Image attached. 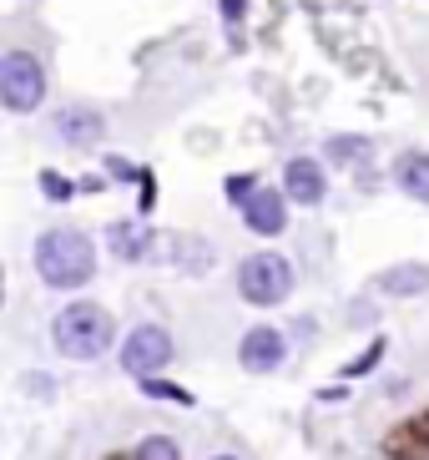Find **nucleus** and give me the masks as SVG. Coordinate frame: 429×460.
I'll use <instances>...</instances> for the list:
<instances>
[{
	"label": "nucleus",
	"instance_id": "nucleus-7",
	"mask_svg": "<svg viewBox=\"0 0 429 460\" xmlns=\"http://www.w3.org/2000/svg\"><path fill=\"white\" fill-rule=\"evenodd\" d=\"M283 192H288L293 203H303V208L323 203V192H328L323 163H313V157H288V163H283Z\"/></svg>",
	"mask_w": 429,
	"mask_h": 460
},
{
	"label": "nucleus",
	"instance_id": "nucleus-12",
	"mask_svg": "<svg viewBox=\"0 0 429 460\" xmlns=\"http://www.w3.org/2000/svg\"><path fill=\"white\" fill-rule=\"evenodd\" d=\"M374 288H384L390 298H415L429 288V269L425 263H394V269H384L374 279Z\"/></svg>",
	"mask_w": 429,
	"mask_h": 460
},
{
	"label": "nucleus",
	"instance_id": "nucleus-9",
	"mask_svg": "<svg viewBox=\"0 0 429 460\" xmlns=\"http://www.w3.org/2000/svg\"><path fill=\"white\" fill-rule=\"evenodd\" d=\"M242 213V223L258 233V238H278L283 228H288V208H283V192H273V188H258L248 203L238 208Z\"/></svg>",
	"mask_w": 429,
	"mask_h": 460
},
{
	"label": "nucleus",
	"instance_id": "nucleus-8",
	"mask_svg": "<svg viewBox=\"0 0 429 460\" xmlns=\"http://www.w3.org/2000/svg\"><path fill=\"white\" fill-rule=\"evenodd\" d=\"M56 137L66 147H96L107 137V117L96 107H61L56 111Z\"/></svg>",
	"mask_w": 429,
	"mask_h": 460
},
{
	"label": "nucleus",
	"instance_id": "nucleus-3",
	"mask_svg": "<svg viewBox=\"0 0 429 460\" xmlns=\"http://www.w3.org/2000/svg\"><path fill=\"white\" fill-rule=\"evenodd\" d=\"M238 294L258 309H273L293 294V263L283 253H248L238 263Z\"/></svg>",
	"mask_w": 429,
	"mask_h": 460
},
{
	"label": "nucleus",
	"instance_id": "nucleus-17",
	"mask_svg": "<svg viewBox=\"0 0 429 460\" xmlns=\"http://www.w3.org/2000/svg\"><path fill=\"white\" fill-rule=\"evenodd\" d=\"M107 177L111 182H132V177H147V172H136V163H127V157H107Z\"/></svg>",
	"mask_w": 429,
	"mask_h": 460
},
{
	"label": "nucleus",
	"instance_id": "nucleus-15",
	"mask_svg": "<svg viewBox=\"0 0 429 460\" xmlns=\"http://www.w3.org/2000/svg\"><path fill=\"white\" fill-rule=\"evenodd\" d=\"M142 394H152V400H172V405H192V394L182 390V385H167V379H142Z\"/></svg>",
	"mask_w": 429,
	"mask_h": 460
},
{
	"label": "nucleus",
	"instance_id": "nucleus-13",
	"mask_svg": "<svg viewBox=\"0 0 429 460\" xmlns=\"http://www.w3.org/2000/svg\"><path fill=\"white\" fill-rule=\"evenodd\" d=\"M323 152H328V163H349V157H369L374 142H369V137H334Z\"/></svg>",
	"mask_w": 429,
	"mask_h": 460
},
{
	"label": "nucleus",
	"instance_id": "nucleus-1",
	"mask_svg": "<svg viewBox=\"0 0 429 460\" xmlns=\"http://www.w3.org/2000/svg\"><path fill=\"white\" fill-rule=\"evenodd\" d=\"M36 273L46 288H81L96 273V243L81 228H46L36 238Z\"/></svg>",
	"mask_w": 429,
	"mask_h": 460
},
{
	"label": "nucleus",
	"instance_id": "nucleus-20",
	"mask_svg": "<svg viewBox=\"0 0 429 460\" xmlns=\"http://www.w3.org/2000/svg\"><path fill=\"white\" fill-rule=\"evenodd\" d=\"M242 11H248V0H223V21H228V26H238Z\"/></svg>",
	"mask_w": 429,
	"mask_h": 460
},
{
	"label": "nucleus",
	"instance_id": "nucleus-19",
	"mask_svg": "<svg viewBox=\"0 0 429 460\" xmlns=\"http://www.w3.org/2000/svg\"><path fill=\"white\" fill-rule=\"evenodd\" d=\"M40 188L51 192L56 203H61V198H71V188H66V182H61V177H51V172H40Z\"/></svg>",
	"mask_w": 429,
	"mask_h": 460
},
{
	"label": "nucleus",
	"instance_id": "nucleus-5",
	"mask_svg": "<svg viewBox=\"0 0 429 460\" xmlns=\"http://www.w3.org/2000/svg\"><path fill=\"white\" fill-rule=\"evenodd\" d=\"M167 365H172V334L162 324H136L132 334L121 339V369H127V375L157 379Z\"/></svg>",
	"mask_w": 429,
	"mask_h": 460
},
{
	"label": "nucleus",
	"instance_id": "nucleus-21",
	"mask_svg": "<svg viewBox=\"0 0 429 460\" xmlns=\"http://www.w3.org/2000/svg\"><path fill=\"white\" fill-rule=\"evenodd\" d=\"M213 460H242V456H213Z\"/></svg>",
	"mask_w": 429,
	"mask_h": 460
},
{
	"label": "nucleus",
	"instance_id": "nucleus-2",
	"mask_svg": "<svg viewBox=\"0 0 429 460\" xmlns=\"http://www.w3.org/2000/svg\"><path fill=\"white\" fill-rule=\"evenodd\" d=\"M51 339L66 359H101L111 349V339H117V324H111V314L101 304L76 298L51 319Z\"/></svg>",
	"mask_w": 429,
	"mask_h": 460
},
{
	"label": "nucleus",
	"instance_id": "nucleus-14",
	"mask_svg": "<svg viewBox=\"0 0 429 460\" xmlns=\"http://www.w3.org/2000/svg\"><path fill=\"white\" fill-rule=\"evenodd\" d=\"M132 460H182V450H177L172 435H147V440L136 446Z\"/></svg>",
	"mask_w": 429,
	"mask_h": 460
},
{
	"label": "nucleus",
	"instance_id": "nucleus-4",
	"mask_svg": "<svg viewBox=\"0 0 429 460\" xmlns=\"http://www.w3.org/2000/svg\"><path fill=\"white\" fill-rule=\"evenodd\" d=\"M0 102L15 117H26V111H36L46 102V66L31 51H21V46H11L0 56Z\"/></svg>",
	"mask_w": 429,
	"mask_h": 460
},
{
	"label": "nucleus",
	"instance_id": "nucleus-6",
	"mask_svg": "<svg viewBox=\"0 0 429 460\" xmlns=\"http://www.w3.org/2000/svg\"><path fill=\"white\" fill-rule=\"evenodd\" d=\"M283 359H288V339H283V329L253 324L248 334L238 339V365H242V369H253V375H273Z\"/></svg>",
	"mask_w": 429,
	"mask_h": 460
},
{
	"label": "nucleus",
	"instance_id": "nucleus-10",
	"mask_svg": "<svg viewBox=\"0 0 429 460\" xmlns=\"http://www.w3.org/2000/svg\"><path fill=\"white\" fill-rule=\"evenodd\" d=\"M107 248L117 253V263H142V258H147V248H152L147 223H136V217L111 223V228H107Z\"/></svg>",
	"mask_w": 429,
	"mask_h": 460
},
{
	"label": "nucleus",
	"instance_id": "nucleus-18",
	"mask_svg": "<svg viewBox=\"0 0 429 460\" xmlns=\"http://www.w3.org/2000/svg\"><path fill=\"white\" fill-rule=\"evenodd\" d=\"M253 192H258V177H228V198H232V203H248V198H253Z\"/></svg>",
	"mask_w": 429,
	"mask_h": 460
},
{
	"label": "nucleus",
	"instance_id": "nucleus-16",
	"mask_svg": "<svg viewBox=\"0 0 429 460\" xmlns=\"http://www.w3.org/2000/svg\"><path fill=\"white\" fill-rule=\"evenodd\" d=\"M379 359H384V339H374V344H369V349H363L359 359H349V365H344V379H359V375H369V369H374Z\"/></svg>",
	"mask_w": 429,
	"mask_h": 460
},
{
	"label": "nucleus",
	"instance_id": "nucleus-11",
	"mask_svg": "<svg viewBox=\"0 0 429 460\" xmlns=\"http://www.w3.org/2000/svg\"><path fill=\"white\" fill-rule=\"evenodd\" d=\"M394 188L409 192L415 203H429V152H399L394 157Z\"/></svg>",
	"mask_w": 429,
	"mask_h": 460
}]
</instances>
